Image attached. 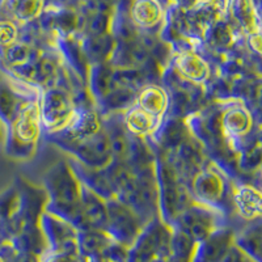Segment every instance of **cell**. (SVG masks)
<instances>
[{
    "label": "cell",
    "mask_w": 262,
    "mask_h": 262,
    "mask_svg": "<svg viewBox=\"0 0 262 262\" xmlns=\"http://www.w3.org/2000/svg\"><path fill=\"white\" fill-rule=\"evenodd\" d=\"M42 186L48 194L45 211L60 217L78 231H86L81 214V184L67 160H58L42 177Z\"/></svg>",
    "instance_id": "obj_1"
},
{
    "label": "cell",
    "mask_w": 262,
    "mask_h": 262,
    "mask_svg": "<svg viewBox=\"0 0 262 262\" xmlns=\"http://www.w3.org/2000/svg\"><path fill=\"white\" fill-rule=\"evenodd\" d=\"M193 202L210 207L227 217L233 216L232 188L233 181L211 160H207L203 167L186 184Z\"/></svg>",
    "instance_id": "obj_2"
},
{
    "label": "cell",
    "mask_w": 262,
    "mask_h": 262,
    "mask_svg": "<svg viewBox=\"0 0 262 262\" xmlns=\"http://www.w3.org/2000/svg\"><path fill=\"white\" fill-rule=\"evenodd\" d=\"M155 155V174L158 185V210L159 217L170 229L176 224L181 212L193 203L188 188L167 161L161 152Z\"/></svg>",
    "instance_id": "obj_3"
},
{
    "label": "cell",
    "mask_w": 262,
    "mask_h": 262,
    "mask_svg": "<svg viewBox=\"0 0 262 262\" xmlns=\"http://www.w3.org/2000/svg\"><path fill=\"white\" fill-rule=\"evenodd\" d=\"M71 70L63 63L58 83L39 93V116L43 135L63 130L74 116L76 107L71 93Z\"/></svg>",
    "instance_id": "obj_4"
},
{
    "label": "cell",
    "mask_w": 262,
    "mask_h": 262,
    "mask_svg": "<svg viewBox=\"0 0 262 262\" xmlns=\"http://www.w3.org/2000/svg\"><path fill=\"white\" fill-rule=\"evenodd\" d=\"M41 116L38 98L30 101L17 118L8 126L6 151L17 160H29L36 155L42 139Z\"/></svg>",
    "instance_id": "obj_5"
},
{
    "label": "cell",
    "mask_w": 262,
    "mask_h": 262,
    "mask_svg": "<svg viewBox=\"0 0 262 262\" xmlns=\"http://www.w3.org/2000/svg\"><path fill=\"white\" fill-rule=\"evenodd\" d=\"M160 84L169 97L167 116L186 119L207 105L203 86L185 80L169 64L163 70Z\"/></svg>",
    "instance_id": "obj_6"
},
{
    "label": "cell",
    "mask_w": 262,
    "mask_h": 262,
    "mask_svg": "<svg viewBox=\"0 0 262 262\" xmlns=\"http://www.w3.org/2000/svg\"><path fill=\"white\" fill-rule=\"evenodd\" d=\"M42 139L64 151L70 158L83 164L84 167L98 169L105 168L113 160L109 140L104 130L93 137L83 139H66L54 134L42 135Z\"/></svg>",
    "instance_id": "obj_7"
},
{
    "label": "cell",
    "mask_w": 262,
    "mask_h": 262,
    "mask_svg": "<svg viewBox=\"0 0 262 262\" xmlns=\"http://www.w3.org/2000/svg\"><path fill=\"white\" fill-rule=\"evenodd\" d=\"M172 229L156 216L149 221L128 248L127 262H151L170 256Z\"/></svg>",
    "instance_id": "obj_8"
},
{
    "label": "cell",
    "mask_w": 262,
    "mask_h": 262,
    "mask_svg": "<svg viewBox=\"0 0 262 262\" xmlns=\"http://www.w3.org/2000/svg\"><path fill=\"white\" fill-rule=\"evenodd\" d=\"M105 205H106L105 232L111 236L112 240L128 249L134 244L146 223L138 216L137 212L116 198L105 201Z\"/></svg>",
    "instance_id": "obj_9"
},
{
    "label": "cell",
    "mask_w": 262,
    "mask_h": 262,
    "mask_svg": "<svg viewBox=\"0 0 262 262\" xmlns=\"http://www.w3.org/2000/svg\"><path fill=\"white\" fill-rule=\"evenodd\" d=\"M224 224H228V219L221 212L193 202L177 217L172 229L181 231L196 244L207 237L214 229Z\"/></svg>",
    "instance_id": "obj_10"
},
{
    "label": "cell",
    "mask_w": 262,
    "mask_h": 262,
    "mask_svg": "<svg viewBox=\"0 0 262 262\" xmlns=\"http://www.w3.org/2000/svg\"><path fill=\"white\" fill-rule=\"evenodd\" d=\"M39 227L45 236L48 252L79 254L78 229L74 226L55 215L43 211L39 217Z\"/></svg>",
    "instance_id": "obj_11"
},
{
    "label": "cell",
    "mask_w": 262,
    "mask_h": 262,
    "mask_svg": "<svg viewBox=\"0 0 262 262\" xmlns=\"http://www.w3.org/2000/svg\"><path fill=\"white\" fill-rule=\"evenodd\" d=\"M190 137L188 125L185 119L177 117L165 116L149 137L144 138L152 152H167L176 149L186 138Z\"/></svg>",
    "instance_id": "obj_12"
},
{
    "label": "cell",
    "mask_w": 262,
    "mask_h": 262,
    "mask_svg": "<svg viewBox=\"0 0 262 262\" xmlns=\"http://www.w3.org/2000/svg\"><path fill=\"white\" fill-rule=\"evenodd\" d=\"M235 233L229 224L217 227L202 242L196 243L190 262H222L233 245Z\"/></svg>",
    "instance_id": "obj_13"
},
{
    "label": "cell",
    "mask_w": 262,
    "mask_h": 262,
    "mask_svg": "<svg viewBox=\"0 0 262 262\" xmlns=\"http://www.w3.org/2000/svg\"><path fill=\"white\" fill-rule=\"evenodd\" d=\"M168 64L190 83L205 85L215 74V67L196 51L173 53Z\"/></svg>",
    "instance_id": "obj_14"
},
{
    "label": "cell",
    "mask_w": 262,
    "mask_h": 262,
    "mask_svg": "<svg viewBox=\"0 0 262 262\" xmlns=\"http://www.w3.org/2000/svg\"><path fill=\"white\" fill-rule=\"evenodd\" d=\"M233 212L240 219L252 223L261 219L262 198L258 186L250 182H233Z\"/></svg>",
    "instance_id": "obj_15"
},
{
    "label": "cell",
    "mask_w": 262,
    "mask_h": 262,
    "mask_svg": "<svg viewBox=\"0 0 262 262\" xmlns=\"http://www.w3.org/2000/svg\"><path fill=\"white\" fill-rule=\"evenodd\" d=\"M164 13L165 8L159 0H133L127 11L128 18L140 33L156 36L163 25Z\"/></svg>",
    "instance_id": "obj_16"
},
{
    "label": "cell",
    "mask_w": 262,
    "mask_h": 262,
    "mask_svg": "<svg viewBox=\"0 0 262 262\" xmlns=\"http://www.w3.org/2000/svg\"><path fill=\"white\" fill-rule=\"evenodd\" d=\"M104 130L102 126V117L98 113L96 107H88V109H75L74 116L70 119L63 130L54 133L66 139H83L98 134Z\"/></svg>",
    "instance_id": "obj_17"
},
{
    "label": "cell",
    "mask_w": 262,
    "mask_h": 262,
    "mask_svg": "<svg viewBox=\"0 0 262 262\" xmlns=\"http://www.w3.org/2000/svg\"><path fill=\"white\" fill-rule=\"evenodd\" d=\"M67 163H69L70 168L79 180L81 185H84L86 189H90L91 191L98 195L101 200L109 201L116 198V193H114L113 185H112L109 176H107L105 168H88L84 167L83 164L76 161L75 159L67 156Z\"/></svg>",
    "instance_id": "obj_18"
},
{
    "label": "cell",
    "mask_w": 262,
    "mask_h": 262,
    "mask_svg": "<svg viewBox=\"0 0 262 262\" xmlns=\"http://www.w3.org/2000/svg\"><path fill=\"white\" fill-rule=\"evenodd\" d=\"M78 34L57 37V38H54V43L57 46V50L62 58L63 63L86 85L90 63L84 55Z\"/></svg>",
    "instance_id": "obj_19"
},
{
    "label": "cell",
    "mask_w": 262,
    "mask_h": 262,
    "mask_svg": "<svg viewBox=\"0 0 262 262\" xmlns=\"http://www.w3.org/2000/svg\"><path fill=\"white\" fill-rule=\"evenodd\" d=\"M49 0H0V20L27 25L36 21L43 12Z\"/></svg>",
    "instance_id": "obj_20"
},
{
    "label": "cell",
    "mask_w": 262,
    "mask_h": 262,
    "mask_svg": "<svg viewBox=\"0 0 262 262\" xmlns=\"http://www.w3.org/2000/svg\"><path fill=\"white\" fill-rule=\"evenodd\" d=\"M252 0H228L226 16L247 34L261 32V15Z\"/></svg>",
    "instance_id": "obj_21"
},
{
    "label": "cell",
    "mask_w": 262,
    "mask_h": 262,
    "mask_svg": "<svg viewBox=\"0 0 262 262\" xmlns=\"http://www.w3.org/2000/svg\"><path fill=\"white\" fill-rule=\"evenodd\" d=\"M134 105L149 116L163 119L168 113L169 97L161 84H147L138 91Z\"/></svg>",
    "instance_id": "obj_22"
},
{
    "label": "cell",
    "mask_w": 262,
    "mask_h": 262,
    "mask_svg": "<svg viewBox=\"0 0 262 262\" xmlns=\"http://www.w3.org/2000/svg\"><path fill=\"white\" fill-rule=\"evenodd\" d=\"M149 53L139 42H116L107 63L114 69H142L149 59Z\"/></svg>",
    "instance_id": "obj_23"
},
{
    "label": "cell",
    "mask_w": 262,
    "mask_h": 262,
    "mask_svg": "<svg viewBox=\"0 0 262 262\" xmlns=\"http://www.w3.org/2000/svg\"><path fill=\"white\" fill-rule=\"evenodd\" d=\"M78 37L90 66L96 63H105L111 58L112 51L116 45V41L111 33H105V34L79 33Z\"/></svg>",
    "instance_id": "obj_24"
},
{
    "label": "cell",
    "mask_w": 262,
    "mask_h": 262,
    "mask_svg": "<svg viewBox=\"0 0 262 262\" xmlns=\"http://www.w3.org/2000/svg\"><path fill=\"white\" fill-rule=\"evenodd\" d=\"M113 242L112 237L100 229L78 231V248L80 258L85 262H97L101 259L105 248Z\"/></svg>",
    "instance_id": "obj_25"
},
{
    "label": "cell",
    "mask_w": 262,
    "mask_h": 262,
    "mask_svg": "<svg viewBox=\"0 0 262 262\" xmlns=\"http://www.w3.org/2000/svg\"><path fill=\"white\" fill-rule=\"evenodd\" d=\"M81 214L88 229L104 231L106 227L105 201L81 185Z\"/></svg>",
    "instance_id": "obj_26"
},
{
    "label": "cell",
    "mask_w": 262,
    "mask_h": 262,
    "mask_svg": "<svg viewBox=\"0 0 262 262\" xmlns=\"http://www.w3.org/2000/svg\"><path fill=\"white\" fill-rule=\"evenodd\" d=\"M122 119L126 130L131 135H135V137L139 138L149 137L161 122V119L149 116L146 112L135 106V105H133V106L128 107L127 111L123 112Z\"/></svg>",
    "instance_id": "obj_27"
},
{
    "label": "cell",
    "mask_w": 262,
    "mask_h": 262,
    "mask_svg": "<svg viewBox=\"0 0 262 262\" xmlns=\"http://www.w3.org/2000/svg\"><path fill=\"white\" fill-rule=\"evenodd\" d=\"M261 219L249 223V226L245 227L243 231L236 232L233 237V245L242 249L256 262H261Z\"/></svg>",
    "instance_id": "obj_28"
},
{
    "label": "cell",
    "mask_w": 262,
    "mask_h": 262,
    "mask_svg": "<svg viewBox=\"0 0 262 262\" xmlns=\"http://www.w3.org/2000/svg\"><path fill=\"white\" fill-rule=\"evenodd\" d=\"M20 37V25L13 21L0 20V50L15 43Z\"/></svg>",
    "instance_id": "obj_29"
},
{
    "label": "cell",
    "mask_w": 262,
    "mask_h": 262,
    "mask_svg": "<svg viewBox=\"0 0 262 262\" xmlns=\"http://www.w3.org/2000/svg\"><path fill=\"white\" fill-rule=\"evenodd\" d=\"M39 262H81V258L79 254L51 253V252H46L41 257Z\"/></svg>",
    "instance_id": "obj_30"
},
{
    "label": "cell",
    "mask_w": 262,
    "mask_h": 262,
    "mask_svg": "<svg viewBox=\"0 0 262 262\" xmlns=\"http://www.w3.org/2000/svg\"><path fill=\"white\" fill-rule=\"evenodd\" d=\"M222 262H256L254 259L250 258L247 253H244L242 249H238L236 245H232L229 248L227 254L224 256Z\"/></svg>",
    "instance_id": "obj_31"
},
{
    "label": "cell",
    "mask_w": 262,
    "mask_h": 262,
    "mask_svg": "<svg viewBox=\"0 0 262 262\" xmlns=\"http://www.w3.org/2000/svg\"><path fill=\"white\" fill-rule=\"evenodd\" d=\"M39 259L41 257L36 254L28 253V252H17V254L9 262H39Z\"/></svg>",
    "instance_id": "obj_32"
},
{
    "label": "cell",
    "mask_w": 262,
    "mask_h": 262,
    "mask_svg": "<svg viewBox=\"0 0 262 262\" xmlns=\"http://www.w3.org/2000/svg\"><path fill=\"white\" fill-rule=\"evenodd\" d=\"M59 2H62V3H67V2H70V0H59Z\"/></svg>",
    "instance_id": "obj_33"
},
{
    "label": "cell",
    "mask_w": 262,
    "mask_h": 262,
    "mask_svg": "<svg viewBox=\"0 0 262 262\" xmlns=\"http://www.w3.org/2000/svg\"><path fill=\"white\" fill-rule=\"evenodd\" d=\"M0 262H4V259L2 258V257H0Z\"/></svg>",
    "instance_id": "obj_34"
},
{
    "label": "cell",
    "mask_w": 262,
    "mask_h": 262,
    "mask_svg": "<svg viewBox=\"0 0 262 262\" xmlns=\"http://www.w3.org/2000/svg\"><path fill=\"white\" fill-rule=\"evenodd\" d=\"M114 2H116V3H117V0H114ZM114 6H116V4H114Z\"/></svg>",
    "instance_id": "obj_35"
},
{
    "label": "cell",
    "mask_w": 262,
    "mask_h": 262,
    "mask_svg": "<svg viewBox=\"0 0 262 262\" xmlns=\"http://www.w3.org/2000/svg\"><path fill=\"white\" fill-rule=\"evenodd\" d=\"M101 262H104V261H102V259H101Z\"/></svg>",
    "instance_id": "obj_36"
}]
</instances>
